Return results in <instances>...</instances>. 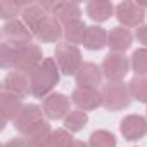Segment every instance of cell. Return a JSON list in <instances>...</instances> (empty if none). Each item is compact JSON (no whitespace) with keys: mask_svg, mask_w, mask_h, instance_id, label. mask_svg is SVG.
Wrapping results in <instances>:
<instances>
[{"mask_svg":"<svg viewBox=\"0 0 147 147\" xmlns=\"http://www.w3.org/2000/svg\"><path fill=\"white\" fill-rule=\"evenodd\" d=\"M59 73L61 71L57 67V62L50 57H45L42 64L28 75L31 95L35 99H45L47 95H50L54 87L59 83V78H61Z\"/></svg>","mask_w":147,"mask_h":147,"instance_id":"6da1fadb","label":"cell"},{"mask_svg":"<svg viewBox=\"0 0 147 147\" xmlns=\"http://www.w3.org/2000/svg\"><path fill=\"white\" fill-rule=\"evenodd\" d=\"M54 61L57 62V67L62 75L66 76H76L78 69L82 67V52L76 45L71 43H57L55 52H54Z\"/></svg>","mask_w":147,"mask_h":147,"instance_id":"7a4b0ae2","label":"cell"},{"mask_svg":"<svg viewBox=\"0 0 147 147\" xmlns=\"http://www.w3.org/2000/svg\"><path fill=\"white\" fill-rule=\"evenodd\" d=\"M102 95V106L109 111H121L130 106L131 95L130 88L123 82H109L100 90Z\"/></svg>","mask_w":147,"mask_h":147,"instance_id":"3957f363","label":"cell"},{"mask_svg":"<svg viewBox=\"0 0 147 147\" xmlns=\"http://www.w3.org/2000/svg\"><path fill=\"white\" fill-rule=\"evenodd\" d=\"M130 61L126 59V55L118 54V52H109L104 61H102V75L107 82H121L130 71Z\"/></svg>","mask_w":147,"mask_h":147,"instance_id":"277c9868","label":"cell"},{"mask_svg":"<svg viewBox=\"0 0 147 147\" xmlns=\"http://www.w3.org/2000/svg\"><path fill=\"white\" fill-rule=\"evenodd\" d=\"M42 49L36 43H28V45H19L18 47V55H16V66L14 71L30 75L33 69H36L42 64Z\"/></svg>","mask_w":147,"mask_h":147,"instance_id":"5b68a950","label":"cell"},{"mask_svg":"<svg viewBox=\"0 0 147 147\" xmlns=\"http://www.w3.org/2000/svg\"><path fill=\"white\" fill-rule=\"evenodd\" d=\"M114 12H116V19L125 28H138V26H142V23L145 19V9L140 4L130 2V0H125V2L118 4Z\"/></svg>","mask_w":147,"mask_h":147,"instance_id":"8992f818","label":"cell"},{"mask_svg":"<svg viewBox=\"0 0 147 147\" xmlns=\"http://www.w3.org/2000/svg\"><path fill=\"white\" fill-rule=\"evenodd\" d=\"M42 109H43L45 118H49V119H64L71 113L69 111V97H66L64 94L54 92L43 99Z\"/></svg>","mask_w":147,"mask_h":147,"instance_id":"52a82bcc","label":"cell"},{"mask_svg":"<svg viewBox=\"0 0 147 147\" xmlns=\"http://www.w3.org/2000/svg\"><path fill=\"white\" fill-rule=\"evenodd\" d=\"M2 35H4V42L12 43V45H28V43H31V40L35 36L21 19L7 21L4 24Z\"/></svg>","mask_w":147,"mask_h":147,"instance_id":"ba28073f","label":"cell"},{"mask_svg":"<svg viewBox=\"0 0 147 147\" xmlns=\"http://www.w3.org/2000/svg\"><path fill=\"white\" fill-rule=\"evenodd\" d=\"M43 109L36 104H26L23 106V109L19 111V114L14 119V126L21 135H26L35 125H38L40 121H43Z\"/></svg>","mask_w":147,"mask_h":147,"instance_id":"9c48e42d","label":"cell"},{"mask_svg":"<svg viewBox=\"0 0 147 147\" xmlns=\"http://www.w3.org/2000/svg\"><path fill=\"white\" fill-rule=\"evenodd\" d=\"M71 100L82 111H94L102 106V95L97 88L92 87H76L71 94Z\"/></svg>","mask_w":147,"mask_h":147,"instance_id":"30bf717a","label":"cell"},{"mask_svg":"<svg viewBox=\"0 0 147 147\" xmlns=\"http://www.w3.org/2000/svg\"><path fill=\"white\" fill-rule=\"evenodd\" d=\"M119 131L130 142L140 140L142 137L147 135V119L140 114H128L121 119Z\"/></svg>","mask_w":147,"mask_h":147,"instance_id":"8fae6325","label":"cell"},{"mask_svg":"<svg viewBox=\"0 0 147 147\" xmlns=\"http://www.w3.org/2000/svg\"><path fill=\"white\" fill-rule=\"evenodd\" d=\"M2 92L14 94V95H18L19 99H24V97L31 95L28 75H24V73H19V71H11L9 75L4 78Z\"/></svg>","mask_w":147,"mask_h":147,"instance_id":"7c38bea8","label":"cell"},{"mask_svg":"<svg viewBox=\"0 0 147 147\" xmlns=\"http://www.w3.org/2000/svg\"><path fill=\"white\" fill-rule=\"evenodd\" d=\"M40 42H45V43H55L61 40V36H64V26L54 18V16H47L43 19V23L40 24L36 35H35Z\"/></svg>","mask_w":147,"mask_h":147,"instance_id":"4fadbf2b","label":"cell"},{"mask_svg":"<svg viewBox=\"0 0 147 147\" xmlns=\"http://www.w3.org/2000/svg\"><path fill=\"white\" fill-rule=\"evenodd\" d=\"M76 83L78 87H92V88H97L100 83H102V69L94 64V62H83L82 67L78 69L76 73Z\"/></svg>","mask_w":147,"mask_h":147,"instance_id":"5bb4252c","label":"cell"},{"mask_svg":"<svg viewBox=\"0 0 147 147\" xmlns=\"http://www.w3.org/2000/svg\"><path fill=\"white\" fill-rule=\"evenodd\" d=\"M50 16H54L62 26L73 23V21H80L82 19V9L75 2H57L54 4Z\"/></svg>","mask_w":147,"mask_h":147,"instance_id":"9a60e30c","label":"cell"},{"mask_svg":"<svg viewBox=\"0 0 147 147\" xmlns=\"http://www.w3.org/2000/svg\"><path fill=\"white\" fill-rule=\"evenodd\" d=\"M131 43H133V35L125 26H116L107 35V47L111 49V52L123 54L131 47Z\"/></svg>","mask_w":147,"mask_h":147,"instance_id":"2e32d148","label":"cell"},{"mask_svg":"<svg viewBox=\"0 0 147 147\" xmlns=\"http://www.w3.org/2000/svg\"><path fill=\"white\" fill-rule=\"evenodd\" d=\"M49 16V12L40 5V4H26L24 9L21 11V21L28 26V30L36 35L40 24L43 23V19Z\"/></svg>","mask_w":147,"mask_h":147,"instance_id":"e0dca14e","label":"cell"},{"mask_svg":"<svg viewBox=\"0 0 147 147\" xmlns=\"http://www.w3.org/2000/svg\"><path fill=\"white\" fill-rule=\"evenodd\" d=\"M50 137H52V128H50V125L43 119V121H40L38 125H35V126L24 135V140L28 142V145H33V147H47Z\"/></svg>","mask_w":147,"mask_h":147,"instance_id":"ac0fdd59","label":"cell"},{"mask_svg":"<svg viewBox=\"0 0 147 147\" xmlns=\"http://www.w3.org/2000/svg\"><path fill=\"white\" fill-rule=\"evenodd\" d=\"M0 109H2V118L5 121H14L19 111L23 109V99H19L14 94L2 92L0 94Z\"/></svg>","mask_w":147,"mask_h":147,"instance_id":"d6986e66","label":"cell"},{"mask_svg":"<svg viewBox=\"0 0 147 147\" xmlns=\"http://www.w3.org/2000/svg\"><path fill=\"white\" fill-rule=\"evenodd\" d=\"M114 11H116V7L111 2H106V0H92V2L87 4V14L95 23L107 21Z\"/></svg>","mask_w":147,"mask_h":147,"instance_id":"ffe728a7","label":"cell"},{"mask_svg":"<svg viewBox=\"0 0 147 147\" xmlns=\"http://www.w3.org/2000/svg\"><path fill=\"white\" fill-rule=\"evenodd\" d=\"M107 31L97 24L88 26L87 33H85V40H83V47L88 50H102L107 45Z\"/></svg>","mask_w":147,"mask_h":147,"instance_id":"44dd1931","label":"cell"},{"mask_svg":"<svg viewBox=\"0 0 147 147\" xmlns=\"http://www.w3.org/2000/svg\"><path fill=\"white\" fill-rule=\"evenodd\" d=\"M87 28L88 26L82 19L66 24L64 26V40H66V43H71V45H80V43H83Z\"/></svg>","mask_w":147,"mask_h":147,"instance_id":"7402d4cb","label":"cell"},{"mask_svg":"<svg viewBox=\"0 0 147 147\" xmlns=\"http://www.w3.org/2000/svg\"><path fill=\"white\" fill-rule=\"evenodd\" d=\"M88 123V114L82 109H75L71 111L66 118H64V128L71 133H76L80 130H83Z\"/></svg>","mask_w":147,"mask_h":147,"instance_id":"603a6c76","label":"cell"},{"mask_svg":"<svg viewBox=\"0 0 147 147\" xmlns=\"http://www.w3.org/2000/svg\"><path fill=\"white\" fill-rule=\"evenodd\" d=\"M131 99L147 104V76H133L128 83Z\"/></svg>","mask_w":147,"mask_h":147,"instance_id":"cb8c5ba5","label":"cell"},{"mask_svg":"<svg viewBox=\"0 0 147 147\" xmlns=\"http://www.w3.org/2000/svg\"><path fill=\"white\" fill-rule=\"evenodd\" d=\"M18 47L7 42H2L0 45V66L4 69H14L16 66V55H18Z\"/></svg>","mask_w":147,"mask_h":147,"instance_id":"d4e9b609","label":"cell"},{"mask_svg":"<svg viewBox=\"0 0 147 147\" xmlns=\"http://www.w3.org/2000/svg\"><path fill=\"white\" fill-rule=\"evenodd\" d=\"M90 147H116V137L107 130H95L88 140Z\"/></svg>","mask_w":147,"mask_h":147,"instance_id":"484cf974","label":"cell"},{"mask_svg":"<svg viewBox=\"0 0 147 147\" xmlns=\"http://www.w3.org/2000/svg\"><path fill=\"white\" fill-rule=\"evenodd\" d=\"M130 66L131 69L137 73V76H145L147 75V49H137L131 54L130 59Z\"/></svg>","mask_w":147,"mask_h":147,"instance_id":"4316f807","label":"cell"},{"mask_svg":"<svg viewBox=\"0 0 147 147\" xmlns=\"http://www.w3.org/2000/svg\"><path fill=\"white\" fill-rule=\"evenodd\" d=\"M26 4H18V2H12V0H2L0 2V18L7 21H12V19H18L16 16L21 14V11L24 9Z\"/></svg>","mask_w":147,"mask_h":147,"instance_id":"83f0119b","label":"cell"},{"mask_svg":"<svg viewBox=\"0 0 147 147\" xmlns=\"http://www.w3.org/2000/svg\"><path fill=\"white\" fill-rule=\"evenodd\" d=\"M73 142H75V138H73L71 131H67L66 128H57L52 131L47 147H71Z\"/></svg>","mask_w":147,"mask_h":147,"instance_id":"f1b7e54d","label":"cell"},{"mask_svg":"<svg viewBox=\"0 0 147 147\" xmlns=\"http://www.w3.org/2000/svg\"><path fill=\"white\" fill-rule=\"evenodd\" d=\"M135 38L144 45V49H147V24H142L137 28L135 31Z\"/></svg>","mask_w":147,"mask_h":147,"instance_id":"f546056e","label":"cell"},{"mask_svg":"<svg viewBox=\"0 0 147 147\" xmlns=\"http://www.w3.org/2000/svg\"><path fill=\"white\" fill-rule=\"evenodd\" d=\"M26 145H28V142H26L24 138H21V137L11 138L9 142H5V144H4V147H26Z\"/></svg>","mask_w":147,"mask_h":147,"instance_id":"4dcf8cb0","label":"cell"},{"mask_svg":"<svg viewBox=\"0 0 147 147\" xmlns=\"http://www.w3.org/2000/svg\"><path fill=\"white\" fill-rule=\"evenodd\" d=\"M71 147H90L88 144H85V142H82V140H75L71 144Z\"/></svg>","mask_w":147,"mask_h":147,"instance_id":"1f68e13d","label":"cell"},{"mask_svg":"<svg viewBox=\"0 0 147 147\" xmlns=\"http://www.w3.org/2000/svg\"><path fill=\"white\" fill-rule=\"evenodd\" d=\"M26 147H33V145H26Z\"/></svg>","mask_w":147,"mask_h":147,"instance_id":"d6a6232c","label":"cell"}]
</instances>
